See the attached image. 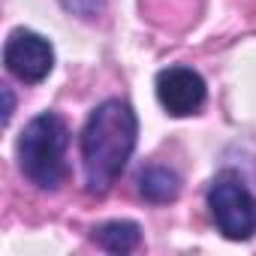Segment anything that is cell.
<instances>
[{"label": "cell", "mask_w": 256, "mask_h": 256, "mask_svg": "<svg viewBox=\"0 0 256 256\" xmlns=\"http://www.w3.org/2000/svg\"><path fill=\"white\" fill-rule=\"evenodd\" d=\"M139 142V118L136 108L120 100H102L84 120L78 148L84 169V190L90 196H106L114 181L124 175Z\"/></svg>", "instance_id": "cell-1"}, {"label": "cell", "mask_w": 256, "mask_h": 256, "mask_svg": "<svg viewBox=\"0 0 256 256\" xmlns=\"http://www.w3.org/2000/svg\"><path fill=\"white\" fill-rule=\"evenodd\" d=\"M66 145H70V126L58 112H42L30 118L16 145L22 175L42 193L60 190V184L70 175Z\"/></svg>", "instance_id": "cell-2"}, {"label": "cell", "mask_w": 256, "mask_h": 256, "mask_svg": "<svg viewBox=\"0 0 256 256\" xmlns=\"http://www.w3.org/2000/svg\"><path fill=\"white\" fill-rule=\"evenodd\" d=\"M205 205L223 238L250 241L256 235V196L247 187L241 172L220 169L208 184Z\"/></svg>", "instance_id": "cell-3"}, {"label": "cell", "mask_w": 256, "mask_h": 256, "mask_svg": "<svg viewBox=\"0 0 256 256\" xmlns=\"http://www.w3.org/2000/svg\"><path fill=\"white\" fill-rule=\"evenodd\" d=\"M4 64H6V72L16 76L18 82L40 84L54 70V48L42 34L30 28H16L4 46Z\"/></svg>", "instance_id": "cell-4"}, {"label": "cell", "mask_w": 256, "mask_h": 256, "mask_svg": "<svg viewBox=\"0 0 256 256\" xmlns=\"http://www.w3.org/2000/svg\"><path fill=\"white\" fill-rule=\"evenodd\" d=\"M157 100L166 108V114L172 118H190L196 112H202L205 100H208V84L205 78L193 70V66H166L157 72Z\"/></svg>", "instance_id": "cell-5"}, {"label": "cell", "mask_w": 256, "mask_h": 256, "mask_svg": "<svg viewBox=\"0 0 256 256\" xmlns=\"http://www.w3.org/2000/svg\"><path fill=\"white\" fill-rule=\"evenodd\" d=\"M136 190L151 205H169L181 196V175L169 166L151 163L136 175Z\"/></svg>", "instance_id": "cell-6"}, {"label": "cell", "mask_w": 256, "mask_h": 256, "mask_svg": "<svg viewBox=\"0 0 256 256\" xmlns=\"http://www.w3.org/2000/svg\"><path fill=\"white\" fill-rule=\"evenodd\" d=\"M94 244L102 247L106 253H133L139 244H142V226L136 220H108V223H100L94 226L90 232Z\"/></svg>", "instance_id": "cell-7"}, {"label": "cell", "mask_w": 256, "mask_h": 256, "mask_svg": "<svg viewBox=\"0 0 256 256\" xmlns=\"http://www.w3.org/2000/svg\"><path fill=\"white\" fill-rule=\"evenodd\" d=\"M60 6L84 22H94L106 12V0H60Z\"/></svg>", "instance_id": "cell-8"}, {"label": "cell", "mask_w": 256, "mask_h": 256, "mask_svg": "<svg viewBox=\"0 0 256 256\" xmlns=\"http://www.w3.org/2000/svg\"><path fill=\"white\" fill-rule=\"evenodd\" d=\"M4 100H6V108H4V124H10V120H12V112H16V96H12V90H10V88H4Z\"/></svg>", "instance_id": "cell-9"}]
</instances>
